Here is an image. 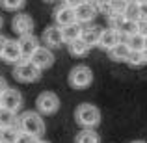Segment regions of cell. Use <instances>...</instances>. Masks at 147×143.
Segmentation results:
<instances>
[{
    "instance_id": "11",
    "label": "cell",
    "mask_w": 147,
    "mask_h": 143,
    "mask_svg": "<svg viewBox=\"0 0 147 143\" xmlns=\"http://www.w3.org/2000/svg\"><path fill=\"white\" fill-rule=\"evenodd\" d=\"M0 100H2V106L4 108L13 110V111H17L19 108H21V104H22L21 93H19L17 89H13V87H7V89L4 91V95L0 97Z\"/></svg>"
},
{
    "instance_id": "1",
    "label": "cell",
    "mask_w": 147,
    "mask_h": 143,
    "mask_svg": "<svg viewBox=\"0 0 147 143\" xmlns=\"http://www.w3.org/2000/svg\"><path fill=\"white\" fill-rule=\"evenodd\" d=\"M13 75H15V78L21 80V82H36V80L41 76V69L37 67L32 60L22 58V60L15 65Z\"/></svg>"
},
{
    "instance_id": "34",
    "label": "cell",
    "mask_w": 147,
    "mask_h": 143,
    "mask_svg": "<svg viewBox=\"0 0 147 143\" xmlns=\"http://www.w3.org/2000/svg\"><path fill=\"white\" fill-rule=\"evenodd\" d=\"M6 89H7V82L2 78V76H0V97L4 95V91H6Z\"/></svg>"
},
{
    "instance_id": "2",
    "label": "cell",
    "mask_w": 147,
    "mask_h": 143,
    "mask_svg": "<svg viewBox=\"0 0 147 143\" xmlns=\"http://www.w3.org/2000/svg\"><path fill=\"white\" fill-rule=\"evenodd\" d=\"M75 117L84 128H93V126L99 125V121H100V111H99L97 106H93V104H80V106L76 108Z\"/></svg>"
},
{
    "instance_id": "4",
    "label": "cell",
    "mask_w": 147,
    "mask_h": 143,
    "mask_svg": "<svg viewBox=\"0 0 147 143\" xmlns=\"http://www.w3.org/2000/svg\"><path fill=\"white\" fill-rule=\"evenodd\" d=\"M91 80H93V73H91V69L88 65H76L69 73V84L73 87H78V89L80 87H88L91 84Z\"/></svg>"
},
{
    "instance_id": "24",
    "label": "cell",
    "mask_w": 147,
    "mask_h": 143,
    "mask_svg": "<svg viewBox=\"0 0 147 143\" xmlns=\"http://www.w3.org/2000/svg\"><path fill=\"white\" fill-rule=\"evenodd\" d=\"M19 134L21 132L15 126H4L2 128V143H17Z\"/></svg>"
},
{
    "instance_id": "6",
    "label": "cell",
    "mask_w": 147,
    "mask_h": 143,
    "mask_svg": "<svg viewBox=\"0 0 147 143\" xmlns=\"http://www.w3.org/2000/svg\"><path fill=\"white\" fill-rule=\"evenodd\" d=\"M54 21H56V26H60V28L69 26V24H73V22H78V21H76L75 7L61 4V6L56 7V11H54Z\"/></svg>"
},
{
    "instance_id": "28",
    "label": "cell",
    "mask_w": 147,
    "mask_h": 143,
    "mask_svg": "<svg viewBox=\"0 0 147 143\" xmlns=\"http://www.w3.org/2000/svg\"><path fill=\"white\" fill-rule=\"evenodd\" d=\"M37 140H39V138H36V136H32V134L24 132V130H21V134H19V140H17V143H39Z\"/></svg>"
},
{
    "instance_id": "26",
    "label": "cell",
    "mask_w": 147,
    "mask_h": 143,
    "mask_svg": "<svg viewBox=\"0 0 147 143\" xmlns=\"http://www.w3.org/2000/svg\"><path fill=\"white\" fill-rule=\"evenodd\" d=\"M24 2L26 0H0V6L9 9V11H15V9H21L24 6Z\"/></svg>"
},
{
    "instance_id": "43",
    "label": "cell",
    "mask_w": 147,
    "mask_h": 143,
    "mask_svg": "<svg viewBox=\"0 0 147 143\" xmlns=\"http://www.w3.org/2000/svg\"><path fill=\"white\" fill-rule=\"evenodd\" d=\"M88 2H93V0H88Z\"/></svg>"
},
{
    "instance_id": "12",
    "label": "cell",
    "mask_w": 147,
    "mask_h": 143,
    "mask_svg": "<svg viewBox=\"0 0 147 143\" xmlns=\"http://www.w3.org/2000/svg\"><path fill=\"white\" fill-rule=\"evenodd\" d=\"M76 11V21L80 22V24H86V22H91L95 19V15H97V7L93 6V2H82L78 7H75Z\"/></svg>"
},
{
    "instance_id": "35",
    "label": "cell",
    "mask_w": 147,
    "mask_h": 143,
    "mask_svg": "<svg viewBox=\"0 0 147 143\" xmlns=\"http://www.w3.org/2000/svg\"><path fill=\"white\" fill-rule=\"evenodd\" d=\"M144 61L147 63V50H144Z\"/></svg>"
},
{
    "instance_id": "20",
    "label": "cell",
    "mask_w": 147,
    "mask_h": 143,
    "mask_svg": "<svg viewBox=\"0 0 147 143\" xmlns=\"http://www.w3.org/2000/svg\"><path fill=\"white\" fill-rule=\"evenodd\" d=\"M17 121V111L7 110V108H0V128L4 126H13V123Z\"/></svg>"
},
{
    "instance_id": "30",
    "label": "cell",
    "mask_w": 147,
    "mask_h": 143,
    "mask_svg": "<svg viewBox=\"0 0 147 143\" xmlns=\"http://www.w3.org/2000/svg\"><path fill=\"white\" fill-rule=\"evenodd\" d=\"M138 32L147 37V19H140L138 21Z\"/></svg>"
},
{
    "instance_id": "25",
    "label": "cell",
    "mask_w": 147,
    "mask_h": 143,
    "mask_svg": "<svg viewBox=\"0 0 147 143\" xmlns=\"http://www.w3.org/2000/svg\"><path fill=\"white\" fill-rule=\"evenodd\" d=\"M127 4H129V0H112L110 2V9L106 11V13H119L123 15L127 9Z\"/></svg>"
},
{
    "instance_id": "17",
    "label": "cell",
    "mask_w": 147,
    "mask_h": 143,
    "mask_svg": "<svg viewBox=\"0 0 147 143\" xmlns=\"http://www.w3.org/2000/svg\"><path fill=\"white\" fill-rule=\"evenodd\" d=\"M61 32H63V39L67 41V43H71V41L80 39V37H82L84 28H82L80 22H73V24H69V26H63Z\"/></svg>"
},
{
    "instance_id": "14",
    "label": "cell",
    "mask_w": 147,
    "mask_h": 143,
    "mask_svg": "<svg viewBox=\"0 0 147 143\" xmlns=\"http://www.w3.org/2000/svg\"><path fill=\"white\" fill-rule=\"evenodd\" d=\"M2 58L7 61V63H19V61L22 60V52H21V45H19V41L7 39Z\"/></svg>"
},
{
    "instance_id": "8",
    "label": "cell",
    "mask_w": 147,
    "mask_h": 143,
    "mask_svg": "<svg viewBox=\"0 0 147 143\" xmlns=\"http://www.w3.org/2000/svg\"><path fill=\"white\" fill-rule=\"evenodd\" d=\"M63 32H61L60 26H49L43 32V43L47 45L49 48H58L63 43Z\"/></svg>"
},
{
    "instance_id": "5",
    "label": "cell",
    "mask_w": 147,
    "mask_h": 143,
    "mask_svg": "<svg viewBox=\"0 0 147 143\" xmlns=\"http://www.w3.org/2000/svg\"><path fill=\"white\" fill-rule=\"evenodd\" d=\"M36 104H37V110H39L41 113L50 115V113H56L58 111V108H60V99H58V95L52 93V91H45V93H41L37 97Z\"/></svg>"
},
{
    "instance_id": "27",
    "label": "cell",
    "mask_w": 147,
    "mask_h": 143,
    "mask_svg": "<svg viewBox=\"0 0 147 143\" xmlns=\"http://www.w3.org/2000/svg\"><path fill=\"white\" fill-rule=\"evenodd\" d=\"M129 65H132V67H138V65H144L145 61H144V50L142 52H134L132 50V54H130V58H129V61H127Z\"/></svg>"
},
{
    "instance_id": "33",
    "label": "cell",
    "mask_w": 147,
    "mask_h": 143,
    "mask_svg": "<svg viewBox=\"0 0 147 143\" xmlns=\"http://www.w3.org/2000/svg\"><path fill=\"white\" fill-rule=\"evenodd\" d=\"M6 43H7V39L4 36H0V58L4 56V48H6Z\"/></svg>"
},
{
    "instance_id": "9",
    "label": "cell",
    "mask_w": 147,
    "mask_h": 143,
    "mask_svg": "<svg viewBox=\"0 0 147 143\" xmlns=\"http://www.w3.org/2000/svg\"><path fill=\"white\" fill-rule=\"evenodd\" d=\"M30 60H32L34 63H36L37 67L43 71V69H49L50 65L54 63V54L50 52L49 47H39L36 52L32 54V58H30Z\"/></svg>"
},
{
    "instance_id": "10",
    "label": "cell",
    "mask_w": 147,
    "mask_h": 143,
    "mask_svg": "<svg viewBox=\"0 0 147 143\" xmlns=\"http://www.w3.org/2000/svg\"><path fill=\"white\" fill-rule=\"evenodd\" d=\"M121 43V34L114 28H108V30H102V36H100V41H99V47L108 50L110 52L112 48H115L117 45Z\"/></svg>"
},
{
    "instance_id": "19",
    "label": "cell",
    "mask_w": 147,
    "mask_h": 143,
    "mask_svg": "<svg viewBox=\"0 0 147 143\" xmlns=\"http://www.w3.org/2000/svg\"><path fill=\"white\" fill-rule=\"evenodd\" d=\"M90 45L86 43V41L80 37V39H75L69 43V52L73 54V56H86L88 52H90Z\"/></svg>"
},
{
    "instance_id": "42",
    "label": "cell",
    "mask_w": 147,
    "mask_h": 143,
    "mask_svg": "<svg viewBox=\"0 0 147 143\" xmlns=\"http://www.w3.org/2000/svg\"><path fill=\"white\" fill-rule=\"evenodd\" d=\"M39 143H47V141H39Z\"/></svg>"
},
{
    "instance_id": "36",
    "label": "cell",
    "mask_w": 147,
    "mask_h": 143,
    "mask_svg": "<svg viewBox=\"0 0 147 143\" xmlns=\"http://www.w3.org/2000/svg\"><path fill=\"white\" fill-rule=\"evenodd\" d=\"M2 24H4V19H2V15H0V28H2Z\"/></svg>"
},
{
    "instance_id": "40",
    "label": "cell",
    "mask_w": 147,
    "mask_h": 143,
    "mask_svg": "<svg viewBox=\"0 0 147 143\" xmlns=\"http://www.w3.org/2000/svg\"><path fill=\"white\" fill-rule=\"evenodd\" d=\"M138 2H147V0H138Z\"/></svg>"
},
{
    "instance_id": "29",
    "label": "cell",
    "mask_w": 147,
    "mask_h": 143,
    "mask_svg": "<svg viewBox=\"0 0 147 143\" xmlns=\"http://www.w3.org/2000/svg\"><path fill=\"white\" fill-rule=\"evenodd\" d=\"M112 0H93V6L97 7V11H108L110 9Z\"/></svg>"
},
{
    "instance_id": "41",
    "label": "cell",
    "mask_w": 147,
    "mask_h": 143,
    "mask_svg": "<svg viewBox=\"0 0 147 143\" xmlns=\"http://www.w3.org/2000/svg\"><path fill=\"white\" fill-rule=\"evenodd\" d=\"M0 108H2V100H0Z\"/></svg>"
},
{
    "instance_id": "7",
    "label": "cell",
    "mask_w": 147,
    "mask_h": 143,
    "mask_svg": "<svg viewBox=\"0 0 147 143\" xmlns=\"http://www.w3.org/2000/svg\"><path fill=\"white\" fill-rule=\"evenodd\" d=\"M11 26H13V32L19 34V36H28L34 30V21L28 13H17L11 21Z\"/></svg>"
},
{
    "instance_id": "39",
    "label": "cell",
    "mask_w": 147,
    "mask_h": 143,
    "mask_svg": "<svg viewBox=\"0 0 147 143\" xmlns=\"http://www.w3.org/2000/svg\"><path fill=\"white\" fill-rule=\"evenodd\" d=\"M145 50H147V37H145Z\"/></svg>"
},
{
    "instance_id": "3",
    "label": "cell",
    "mask_w": 147,
    "mask_h": 143,
    "mask_svg": "<svg viewBox=\"0 0 147 143\" xmlns=\"http://www.w3.org/2000/svg\"><path fill=\"white\" fill-rule=\"evenodd\" d=\"M21 130H24V132L32 134L36 138H41L45 132V123L41 119V115L36 113V111H24L21 115Z\"/></svg>"
},
{
    "instance_id": "21",
    "label": "cell",
    "mask_w": 147,
    "mask_h": 143,
    "mask_svg": "<svg viewBox=\"0 0 147 143\" xmlns=\"http://www.w3.org/2000/svg\"><path fill=\"white\" fill-rule=\"evenodd\" d=\"M127 45H129L130 50H134V52H142V50H145V36H142L140 32L134 34V36L127 37Z\"/></svg>"
},
{
    "instance_id": "13",
    "label": "cell",
    "mask_w": 147,
    "mask_h": 143,
    "mask_svg": "<svg viewBox=\"0 0 147 143\" xmlns=\"http://www.w3.org/2000/svg\"><path fill=\"white\" fill-rule=\"evenodd\" d=\"M19 45H21L22 58H26V60H30V58H32V54L41 47L39 41H37V37L34 36V34H28V36H21V39H19Z\"/></svg>"
},
{
    "instance_id": "32",
    "label": "cell",
    "mask_w": 147,
    "mask_h": 143,
    "mask_svg": "<svg viewBox=\"0 0 147 143\" xmlns=\"http://www.w3.org/2000/svg\"><path fill=\"white\" fill-rule=\"evenodd\" d=\"M140 13L142 19H147V2H140Z\"/></svg>"
},
{
    "instance_id": "37",
    "label": "cell",
    "mask_w": 147,
    "mask_h": 143,
    "mask_svg": "<svg viewBox=\"0 0 147 143\" xmlns=\"http://www.w3.org/2000/svg\"><path fill=\"white\" fill-rule=\"evenodd\" d=\"M0 143H2V128H0Z\"/></svg>"
},
{
    "instance_id": "22",
    "label": "cell",
    "mask_w": 147,
    "mask_h": 143,
    "mask_svg": "<svg viewBox=\"0 0 147 143\" xmlns=\"http://www.w3.org/2000/svg\"><path fill=\"white\" fill-rule=\"evenodd\" d=\"M125 19H130V21H140L142 13H140V2L138 0H129L127 4V9H125Z\"/></svg>"
},
{
    "instance_id": "15",
    "label": "cell",
    "mask_w": 147,
    "mask_h": 143,
    "mask_svg": "<svg viewBox=\"0 0 147 143\" xmlns=\"http://www.w3.org/2000/svg\"><path fill=\"white\" fill-rule=\"evenodd\" d=\"M100 36H102V28H99V26H86V28H84V32H82V39L86 41L90 47L99 45Z\"/></svg>"
},
{
    "instance_id": "31",
    "label": "cell",
    "mask_w": 147,
    "mask_h": 143,
    "mask_svg": "<svg viewBox=\"0 0 147 143\" xmlns=\"http://www.w3.org/2000/svg\"><path fill=\"white\" fill-rule=\"evenodd\" d=\"M61 2L65 4V6H71V7H78L82 2H86V0H61Z\"/></svg>"
},
{
    "instance_id": "18",
    "label": "cell",
    "mask_w": 147,
    "mask_h": 143,
    "mask_svg": "<svg viewBox=\"0 0 147 143\" xmlns=\"http://www.w3.org/2000/svg\"><path fill=\"white\" fill-rule=\"evenodd\" d=\"M130 54H132V50H130V47L127 43H119L115 48H112L110 50V56H112V60H115V61H129V58H130Z\"/></svg>"
},
{
    "instance_id": "38",
    "label": "cell",
    "mask_w": 147,
    "mask_h": 143,
    "mask_svg": "<svg viewBox=\"0 0 147 143\" xmlns=\"http://www.w3.org/2000/svg\"><path fill=\"white\" fill-rule=\"evenodd\" d=\"M130 143H145V141H130Z\"/></svg>"
},
{
    "instance_id": "23",
    "label": "cell",
    "mask_w": 147,
    "mask_h": 143,
    "mask_svg": "<svg viewBox=\"0 0 147 143\" xmlns=\"http://www.w3.org/2000/svg\"><path fill=\"white\" fill-rule=\"evenodd\" d=\"M76 143H100V138L93 128H84L76 136Z\"/></svg>"
},
{
    "instance_id": "16",
    "label": "cell",
    "mask_w": 147,
    "mask_h": 143,
    "mask_svg": "<svg viewBox=\"0 0 147 143\" xmlns=\"http://www.w3.org/2000/svg\"><path fill=\"white\" fill-rule=\"evenodd\" d=\"M117 32L121 34V41L127 43V37L138 34V21H130V19H123V22L119 24Z\"/></svg>"
}]
</instances>
